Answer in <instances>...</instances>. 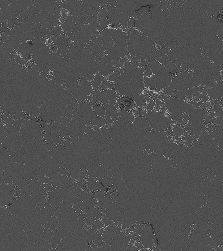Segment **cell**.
<instances>
[{
	"mask_svg": "<svg viewBox=\"0 0 223 251\" xmlns=\"http://www.w3.org/2000/svg\"><path fill=\"white\" fill-rule=\"evenodd\" d=\"M121 101L122 102H121L120 104L122 106L123 109L127 110L132 108L133 106V101H131L129 99H128L126 98L125 99H122Z\"/></svg>",
	"mask_w": 223,
	"mask_h": 251,
	"instance_id": "1",
	"label": "cell"
}]
</instances>
